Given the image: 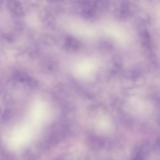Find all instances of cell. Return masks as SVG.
<instances>
[{
	"label": "cell",
	"mask_w": 160,
	"mask_h": 160,
	"mask_svg": "<svg viewBox=\"0 0 160 160\" xmlns=\"http://www.w3.org/2000/svg\"><path fill=\"white\" fill-rule=\"evenodd\" d=\"M75 5L82 17L88 21H93L103 14L98 0L78 1Z\"/></svg>",
	"instance_id": "6da1fadb"
},
{
	"label": "cell",
	"mask_w": 160,
	"mask_h": 160,
	"mask_svg": "<svg viewBox=\"0 0 160 160\" xmlns=\"http://www.w3.org/2000/svg\"><path fill=\"white\" fill-rule=\"evenodd\" d=\"M113 4L114 17L118 20H127L134 12V5L129 1L118 0L113 2Z\"/></svg>",
	"instance_id": "7a4b0ae2"
},
{
	"label": "cell",
	"mask_w": 160,
	"mask_h": 160,
	"mask_svg": "<svg viewBox=\"0 0 160 160\" xmlns=\"http://www.w3.org/2000/svg\"><path fill=\"white\" fill-rule=\"evenodd\" d=\"M64 46L68 52L75 53L80 50L81 44L80 41L75 38L72 36H68L65 39Z\"/></svg>",
	"instance_id": "3957f363"
},
{
	"label": "cell",
	"mask_w": 160,
	"mask_h": 160,
	"mask_svg": "<svg viewBox=\"0 0 160 160\" xmlns=\"http://www.w3.org/2000/svg\"><path fill=\"white\" fill-rule=\"evenodd\" d=\"M114 45L112 42L107 39H103L99 43L98 48L101 52L104 53H111L114 49Z\"/></svg>",
	"instance_id": "277c9868"
}]
</instances>
